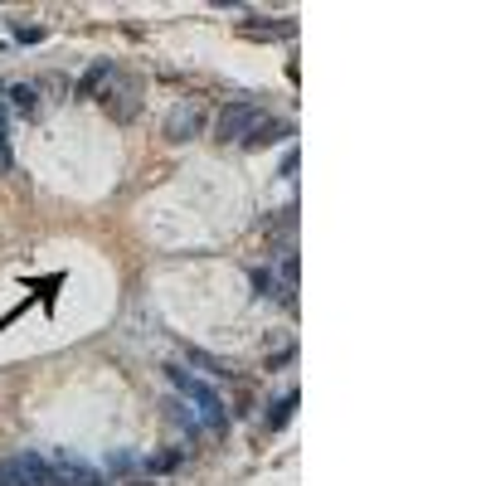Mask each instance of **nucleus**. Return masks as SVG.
Wrapping results in <instances>:
<instances>
[{"label":"nucleus","mask_w":486,"mask_h":486,"mask_svg":"<svg viewBox=\"0 0 486 486\" xmlns=\"http://www.w3.org/2000/svg\"><path fill=\"white\" fill-rule=\"evenodd\" d=\"M165 379H171L175 394H180L194 414H200V423L209 428V433H229V408H224V399L214 394L200 375H190L185 365H165Z\"/></svg>","instance_id":"nucleus-1"},{"label":"nucleus","mask_w":486,"mask_h":486,"mask_svg":"<svg viewBox=\"0 0 486 486\" xmlns=\"http://www.w3.org/2000/svg\"><path fill=\"white\" fill-rule=\"evenodd\" d=\"M49 467H54V476H58L64 486H112L103 472H97V467H87L83 457L68 452V447H58V452L49 457Z\"/></svg>","instance_id":"nucleus-2"},{"label":"nucleus","mask_w":486,"mask_h":486,"mask_svg":"<svg viewBox=\"0 0 486 486\" xmlns=\"http://www.w3.org/2000/svg\"><path fill=\"white\" fill-rule=\"evenodd\" d=\"M258 117H262V103H229L219 112V122H214V136H219V141H243Z\"/></svg>","instance_id":"nucleus-3"},{"label":"nucleus","mask_w":486,"mask_h":486,"mask_svg":"<svg viewBox=\"0 0 486 486\" xmlns=\"http://www.w3.org/2000/svg\"><path fill=\"white\" fill-rule=\"evenodd\" d=\"M239 34L248 39H297V19L292 15H243L239 19Z\"/></svg>","instance_id":"nucleus-4"},{"label":"nucleus","mask_w":486,"mask_h":486,"mask_svg":"<svg viewBox=\"0 0 486 486\" xmlns=\"http://www.w3.org/2000/svg\"><path fill=\"white\" fill-rule=\"evenodd\" d=\"M200 126H204V112L194 103H185L165 117V141H190V136H200Z\"/></svg>","instance_id":"nucleus-5"},{"label":"nucleus","mask_w":486,"mask_h":486,"mask_svg":"<svg viewBox=\"0 0 486 486\" xmlns=\"http://www.w3.org/2000/svg\"><path fill=\"white\" fill-rule=\"evenodd\" d=\"M282 136H292V126H287V122H277V117H268V112H262L258 122L248 126V136H243L239 146H248V151H258V146H272V141H282Z\"/></svg>","instance_id":"nucleus-6"},{"label":"nucleus","mask_w":486,"mask_h":486,"mask_svg":"<svg viewBox=\"0 0 486 486\" xmlns=\"http://www.w3.org/2000/svg\"><path fill=\"white\" fill-rule=\"evenodd\" d=\"M161 408H165V418H171L175 428H185V437H200V428H204V423H200V414H194V408L185 404L180 394H171V399H165Z\"/></svg>","instance_id":"nucleus-7"},{"label":"nucleus","mask_w":486,"mask_h":486,"mask_svg":"<svg viewBox=\"0 0 486 486\" xmlns=\"http://www.w3.org/2000/svg\"><path fill=\"white\" fill-rule=\"evenodd\" d=\"M103 472H107V482L126 476V472H141V452L136 447H112V452H103Z\"/></svg>","instance_id":"nucleus-8"},{"label":"nucleus","mask_w":486,"mask_h":486,"mask_svg":"<svg viewBox=\"0 0 486 486\" xmlns=\"http://www.w3.org/2000/svg\"><path fill=\"white\" fill-rule=\"evenodd\" d=\"M185 452H190V447H161V452L141 457V472H146V476H171L175 467L185 462Z\"/></svg>","instance_id":"nucleus-9"},{"label":"nucleus","mask_w":486,"mask_h":486,"mask_svg":"<svg viewBox=\"0 0 486 486\" xmlns=\"http://www.w3.org/2000/svg\"><path fill=\"white\" fill-rule=\"evenodd\" d=\"M5 97H10V107H15L19 117H39V107H44V103H39V87L34 83H10Z\"/></svg>","instance_id":"nucleus-10"},{"label":"nucleus","mask_w":486,"mask_h":486,"mask_svg":"<svg viewBox=\"0 0 486 486\" xmlns=\"http://www.w3.org/2000/svg\"><path fill=\"white\" fill-rule=\"evenodd\" d=\"M297 404H301V394H297V389H287V394L272 404V414L262 418V428H268V433H282V428L292 423V414H297Z\"/></svg>","instance_id":"nucleus-11"},{"label":"nucleus","mask_w":486,"mask_h":486,"mask_svg":"<svg viewBox=\"0 0 486 486\" xmlns=\"http://www.w3.org/2000/svg\"><path fill=\"white\" fill-rule=\"evenodd\" d=\"M248 282H253V297H277L292 307V292L277 287V277H272V268H248Z\"/></svg>","instance_id":"nucleus-12"},{"label":"nucleus","mask_w":486,"mask_h":486,"mask_svg":"<svg viewBox=\"0 0 486 486\" xmlns=\"http://www.w3.org/2000/svg\"><path fill=\"white\" fill-rule=\"evenodd\" d=\"M103 78H112V64H107V58H97V64L87 68L83 78H78V97H93V93H97V83H103Z\"/></svg>","instance_id":"nucleus-13"},{"label":"nucleus","mask_w":486,"mask_h":486,"mask_svg":"<svg viewBox=\"0 0 486 486\" xmlns=\"http://www.w3.org/2000/svg\"><path fill=\"white\" fill-rule=\"evenodd\" d=\"M10 39H15V44H44V29H39V25H19V19H10Z\"/></svg>","instance_id":"nucleus-14"},{"label":"nucleus","mask_w":486,"mask_h":486,"mask_svg":"<svg viewBox=\"0 0 486 486\" xmlns=\"http://www.w3.org/2000/svg\"><path fill=\"white\" fill-rule=\"evenodd\" d=\"M297 161H301V151H297V146H292V151L282 156V171H277V175H287V180H292V171H297Z\"/></svg>","instance_id":"nucleus-15"},{"label":"nucleus","mask_w":486,"mask_h":486,"mask_svg":"<svg viewBox=\"0 0 486 486\" xmlns=\"http://www.w3.org/2000/svg\"><path fill=\"white\" fill-rule=\"evenodd\" d=\"M0 486H19L15 472H10V462H0Z\"/></svg>","instance_id":"nucleus-16"}]
</instances>
